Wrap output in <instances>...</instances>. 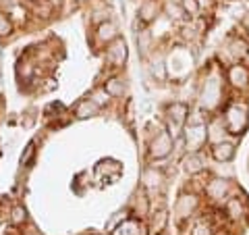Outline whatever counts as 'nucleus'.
<instances>
[{
  "mask_svg": "<svg viewBox=\"0 0 249 235\" xmlns=\"http://www.w3.org/2000/svg\"><path fill=\"white\" fill-rule=\"evenodd\" d=\"M89 98L93 100V102H96L100 108H106L108 104H110V96H108V92L102 88V85H100V88H96V90H93L91 94H89Z\"/></svg>",
  "mask_w": 249,
  "mask_h": 235,
  "instance_id": "c756f323",
  "label": "nucleus"
},
{
  "mask_svg": "<svg viewBox=\"0 0 249 235\" xmlns=\"http://www.w3.org/2000/svg\"><path fill=\"white\" fill-rule=\"evenodd\" d=\"M173 152H175V137L170 136V131L166 127H160L152 136L150 144H147V158L154 162L166 160Z\"/></svg>",
  "mask_w": 249,
  "mask_h": 235,
  "instance_id": "20e7f679",
  "label": "nucleus"
},
{
  "mask_svg": "<svg viewBox=\"0 0 249 235\" xmlns=\"http://www.w3.org/2000/svg\"><path fill=\"white\" fill-rule=\"evenodd\" d=\"M164 185V173L158 167H145L142 173V187L145 192H158Z\"/></svg>",
  "mask_w": 249,
  "mask_h": 235,
  "instance_id": "2eb2a0df",
  "label": "nucleus"
},
{
  "mask_svg": "<svg viewBox=\"0 0 249 235\" xmlns=\"http://www.w3.org/2000/svg\"><path fill=\"white\" fill-rule=\"evenodd\" d=\"M187 119H189V104L181 102V100H175V102L166 104L164 108V123L166 129L170 131L173 137H178L185 129Z\"/></svg>",
  "mask_w": 249,
  "mask_h": 235,
  "instance_id": "39448f33",
  "label": "nucleus"
},
{
  "mask_svg": "<svg viewBox=\"0 0 249 235\" xmlns=\"http://www.w3.org/2000/svg\"><path fill=\"white\" fill-rule=\"evenodd\" d=\"M9 223H11L13 227L25 225V223H27V210H25V206H23V204H15V206H11Z\"/></svg>",
  "mask_w": 249,
  "mask_h": 235,
  "instance_id": "a878e982",
  "label": "nucleus"
},
{
  "mask_svg": "<svg viewBox=\"0 0 249 235\" xmlns=\"http://www.w3.org/2000/svg\"><path fill=\"white\" fill-rule=\"evenodd\" d=\"M229 139V131L224 127V121L222 117H212L208 121V144H218V142H224Z\"/></svg>",
  "mask_w": 249,
  "mask_h": 235,
  "instance_id": "f3484780",
  "label": "nucleus"
},
{
  "mask_svg": "<svg viewBox=\"0 0 249 235\" xmlns=\"http://www.w3.org/2000/svg\"><path fill=\"white\" fill-rule=\"evenodd\" d=\"M162 15V0H143L137 9V17H135V27L145 29Z\"/></svg>",
  "mask_w": 249,
  "mask_h": 235,
  "instance_id": "423d86ee",
  "label": "nucleus"
},
{
  "mask_svg": "<svg viewBox=\"0 0 249 235\" xmlns=\"http://www.w3.org/2000/svg\"><path fill=\"white\" fill-rule=\"evenodd\" d=\"M156 38L154 34L150 31V27H145V29H139L137 31V50H139V59H147L150 54L156 50Z\"/></svg>",
  "mask_w": 249,
  "mask_h": 235,
  "instance_id": "a211bd4d",
  "label": "nucleus"
},
{
  "mask_svg": "<svg viewBox=\"0 0 249 235\" xmlns=\"http://www.w3.org/2000/svg\"><path fill=\"white\" fill-rule=\"evenodd\" d=\"M232 192V181L227 177H214L206 183V196L212 202H227Z\"/></svg>",
  "mask_w": 249,
  "mask_h": 235,
  "instance_id": "6e6552de",
  "label": "nucleus"
},
{
  "mask_svg": "<svg viewBox=\"0 0 249 235\" xmlns=\"http://www.w3.org/2000/svg\"><path fill=\"white\" fill-rule=\"evenodd\" d=\"M222 90H224V77L220 73H208L199 88L197 106L201 113H214L222 104Z\"/></svg>",
  "mask_w": 249,
  "mask_h": 235,
  "instance_id": "f257e3e1",
  "label": "nucleus"
},
{
  "mask_svg": "<svg viewBox=\"0 0 249 235\" xmlns=\"http://www.w3.org/2000/svg\"><path fill=\"white\" fill-rule=\"evenodd\" d=\"M227 50H229V54H231L232 60L241 62V60H245V59L249 57V42L245 40V38L235 36V38H231V40H229Z\"/></svg>",
  "mask_w": 249,
  "mask_h": 235,
  "instance_id": "6ab92c4d",
  "label": "nucleus"
},
{
  "mask_svg": "<svg viewBox=\"0 0 249 235\" xmlns=\"http://www.w3.org/2000/svg\"><path fill=\"white\" fill-rule=\"evenodd\" d=\"M36 154V146L34 144H27V148L23 150V154H21V164L25 167V164H29V160H31V156Z\"/></svg>",
  "mask_w": 249,
  "mask_h": 235,
  "instance_id": "2f4dec72",
  "label": "nucleus"
},
{
  "mask_svg": "<svg viewBox=\"0 0 249 235\" xmlns=\"http://www.w3.org/2000/svg\"><path fill=\"white\" fill-rule=\"evenodd\" d=\"M15 31V23L11 19L9 13L0 11V40H6V38H11Z\"/></svg>",
  "mask_w": 249,
  "mask_h": 235,
  "instance_id": "bb28decb",
  "label": "nucleus"
},
{
  "mask_svg": "<svg viewBox=\"0 0 249 235\" xmlns=\"http://www.w3.org/2000/svg\"><path fill=\"white\" fill-rule=\"evenodd\" d=\"M220 117L224 121V127H227L229 136L243 137L247 123H249V104L243 102V100H232V102L227 104V108H224V113Z\"/></svg>",
  "mask_w": 249,
  "mask_h": 235,
  "instance_id": "f03ea898",
  "label": "nucleus"
},
{
  "mask_svg": "<svg viewBox=\"0 0 249 235\" xmlns=\"http://www.w3.org/2000/svg\"><path fill=\"white\" fill-rule=\"evenodd\" d=\"M131 213H133V216L139 218V221L150 215V198H147V192L143 187L133 196V200H131Z\"/></svg>",
  "mask_w": 249,
  "mask_h": 235,
  "instance_id": "412c9836",
  "label": "nucleus"
},
{
  "mask_svg": "<svg viewBox=\"0 0 249 235\" xmlns=\"http://www.w3.org/2000/svg\"><path fill=\"white\" fill-rule=\"evenodd\" d=\"M199 206V196L191 194V192H181L178 198L175 202V216L185 221V218H191L196 215V210Z\"/></svg>",
  "mask_w": 249,
  "mask_h": 235,
  "instance_id": "1a4fd4ad",
  "label": "nucleus"
},
{
  "mask_svg": "<svg viewBox=\"0 0 249 235\" xmlns=\"http://www.w3.org/2000/svg\"><path fill=\"white\" fill-rule=\"evenodd\" d=\"M224 213H227L231 221H241L245 216V200H241L239 196H231L224 202Z\"/></svg>",
  "mask_w": 249,
  "mask_h": 235,
  "instance_id": "5701e85b",
  "label": "nucleus"
},
{
  "mask_svg": "<svg viewBox=\"0 0 249 235\" xmlns=\"http://www.w3.org/2000/svg\"><path fill=\"white\" fill-rule=\"evenodd\" d=\"M191 235H212V225L206 218H197L191 227Z\"/></svg>",
  "mask_w": 249,
  "mask_h": 235,
  "instance_id": "7c9ffc66",
  "label": "nucleus"
},
{
  "mask_svg": "<svg viewBox=\"0 0 249 235\" xmlns=\"http://www.w3.org/2000/svg\"><path fill=\"white\" fill-rule=\"evenodd\" d=\"M227 81L232 90L237 92H243L249 88V67L241 62H232V65L227 69Z\"/></svg>",
  "mask_w": 249,
  "mask_h": 235,
  "instance_id": "9b49d317",
  "label": "nucleus"
},
{
  "mask_svg": "<svg viewBox=\"0 0 249 235\" xmlns=\"http://www.w3.org/2000/svg\"><path fill=\"white\" fill-rule=\"evenodd\" d=\"M0 60H2V46H0Z\"/></svg>",
  "mask_w": 249,
  "mask_h": 235,
  "instance_id": "c9c22d12",
  "label": "nucleus"
},
{
  "mask_svg": "<svg viewBox=\"0 0 249 235\" xmlns=\"http://www.w3.org/2000/svg\"><path fill=\"white\" fill-rule=\"evenodd\" d=\"M119 25H116L114 19H108V21H102L98 23L96 29H93V38H96V42L102 46V48H106L110 42H114L116 38H119Z\"/></svg>",
  "mask_w": 249,
  "mask_h": 235,
  "instance_id": "f8f14e48",
  "label": "nucleus"
},
{
  "mask_svg": "<svg viewBox=\"0 0 249 235\" xmlns=\"http://www.w3.org/2000/svg\"><path fill=\"white\" fill-rule=\"evenodd\" d=\"M145 60H147V71H150L152 79H154V81H158V83H164V81L168 79L166 54H164V52H160V50H154Z\"/></svg>",
  "mask_w": 249,
  "mask_h": 235,
  "instance_id": "9d476101",
  "label": "nucleus"
},
{
  "mask_svg": "<svg viewBox=\"0 0 249 235\" xmlns=\"http://www.w3.org/2000/svg\"><path fill=\"white\" fill-rule=\"evenodd\" d=\"M102 88L108 92V96L114 98V100H121L124 96H129V83L127 79H123L119 75H112L102 83Z\"/></svg>",
  "mask_w": 249,
  "mask_h": 235,
  "instance_id": "dca6fc26",
  "label": "nucleus"
},
{
  "mask_svg": "<svg viewBox=\"0 0 249 235\" xmlns=\"http://www.w3.org/2000/svg\"><path fill=\"white\" fill-rule=\"evenodd\" d=\"M183 6V11L187 15V19H197L199 13H201V0H178Z\"/></svg>",
  "mask_w": 249,
  "mask_h": 235,
  "instance_id": "cd10ccee",
  "label": "nucleus"
},
{
  "mask_svg": "<svg viewBox=\"0 0 249 235\" xmlns=\"http://www.w3.org/2000/svg\"><path fill=\"white\" fill-rule=\"evenodd\" d=\"M46 2H48L52 9H60V6L65 4V0H46Z\"/></svg>",
  "mask_w": 249,
  "mask_h": 235,
  "instance_id": "473e14b6",
  "label": "nucleus"
},
{
  "mask_svg": "<svg viewBox=\"0 0 249 235\" xmlns=\"http://www.w3.org/2000/svg\"><path fill=\"white\" fill-rule=\"evenodd\" d=\"M168 225V210L166 208H158L152 213V218H150V233L152 235H160L162 231L166 229Z\"/></svg>",
  "mask_w": 249,
  "mask_h": 235,
  "instance_id": "b1692460",
  "label": "nucleus"
},
{
  "mask_svg": "<svg viewBox=\"0 0 249 235\" xmlns=\"http://www.w3.org/2000/svg\"><path fill=\"white\" fill-rule=\"evenodd\" d=\"M100 113H102V108H100L96 102H93L91 98H81L79 102L75 104V119H79V121H85V119H91V117H98Z\"/></svg>",
  "mask_w": 249,
  "mask_h": 235,
  "instance_id": "aec40b11",
  "label": "nucleus"
},
{
  "mask_svg": "<svg viewBox=\"0 0 249 235\" xmlns=\"http://www.w3.org/2000/svg\"><path fill=\"white\" fill-rule=\"evenodd\" d=\"M91 0H73V4L75 6H83V4H89Z\"/></svg>",
  "mask_w": 249,
  "mask_h": 235,
  "instance_id": "72a5a7b5",
  "label": "nucleus"
},
{
  "mask_svg": "<svg viewBox=\"0 0 249 235\" xmlns=\"http://www.w3.org/2000/svg\"><path fill=\"white\" fill-rule=\"evenodd\" d=\"M247 38H249V25H247Z\"/></svg>",
  "mask_w": 249,
  "mask_h": 235,
  "instance_id": "4c0bfd02",
  "label": "nucleus"
},
{
  "mask_svg": "<svg viewBox=\"0 0 249 235\" xmlns=\"http://www.w3.org/2000/svg\"><path fill=\"white\" fill-rule=\"evenodd\" d=\"M162 15L173 23H185L187 21V15H185L178 0H162Z\"/></svg>",
  "mask_w": 249,
  "mask_h": 235,
  "instance_id": "4be33fe9",
  "label": "nucleus"
},
{
  "mask_svg": "<svg viewBox=\"0 0 249 235\" xmlns=\"http://www.w3.org/2000/svg\"><path fill=\"white\" fill-rule=\"evenodd\" d=\"M181 167L189 177H196V175L204 173V171L208 169V162H206L201 152H187L183 162H181Z\"/></svg>",
  "mask_w": 249,
  "mask_h": 235,
  "instance_id": "4468645a",
  "label": "nucleus"
},
{
  "mask_svg": "<svg viewBox=\"0 0 249 235\" xmlns=\"http://www.w3.org/2000/svg\"><path fill=\"white\" fill-rule=\"evenodd\" d=\"M34 73H36V69H34V65H31L29 60H21L19 65H17V77H19V81H31Z\"/></svg>",
  "mask_w": 249,
  "mask_h": 235,
  "instance_id": "c85d7f7f",
  "label": "nucleus"
},
{
  "mask_svg": "<svg viewBox=\"0 0 249 235\" xmlns=\"http://www.w3.org/2000/svg\"><path fill=\"white\" fill-rule=\"evenodd\" d=\"M23 2H34V0H23Z\"/></svg>",
  "mask_w": 249,
  "mask_h": 235,
  "instance_id": "e433bc0d",
  "label": "nucleus"
},
{
  "mask_svg": "<svg viewBox=\"0 0 249 235\" xmlns=\"http://www.w3.org/2000/svg\"><path fill=\"white\" fill-rule=\"evenodd\" d=\"M104 57H106V65H110L112 69H123L124 65H127V59H129V48H127V42L123 40V38L119 36L114 42H110L104 48Z\"/></svg>",
  "mask_w": 249,
  "mask_h": 235,
  "instance_id": "0eeeda50",
  "label": "nucleus"
},
{
  "mask_svg": "<svg viewBox=\"0 0 249 235\" xmlns=\"http://www.w3.org/2000/svg\"><path fill=\"white\" fill-rule=\"evenodd\" d=\"M112 231H114L112 235H143L142 221H139V218H124V221L119 227H114Z\"/></svg>",
  "mask_w": 249,
  "mask_h": 235,
  "instance_id": "393cba45",
  "label": "nucleus"
},
{
  "mask_svg": "<svg viewBox=\"0 0 249 235\" xmlns=\"http://www.w3.org/2000/svg\"><path fill=\"white\" fill-rule=\"evenodd\" d=\"M237 154V144L231 142V139H224V142H218L210 146V158L214 162L220 164H229Z\"/></svg>",
  "mask_w": 249,
  "mask_h": 235,
  "instance_id": "ddd939ff",
  "label": "nucleus"
},
{
  "mask_svg": "<svg viewBox=\"0 0 249 235\" xmlns=\"http://www.w3.org/2000/svg\"><path fill=\"white\" fill-rule=\"evenodd\" d=\"M224 2H241V0H224Z\"/></svg>",
  "mask_w": 249,
  "mask_h": 235,
  "instance_id": "f704fd0d",
  "label": "nucleus"
},
{
  "mask_svg": "<svg viewBox=\"0 0 249 235\" xmlns=\"http://www.w3.org/2000/svg\"><path fill=\"white\" fill-rule=\"evenodd\" d=\"M183 142L185 152H201L208 146V121H191L187 119V125L183 129Z\"/></svg>",
  "mask_w": 249,
  "mask_h": 235,
  "instance_id": "7ed1b4c3",
  "label": "nucleus"
}]
</instances>
